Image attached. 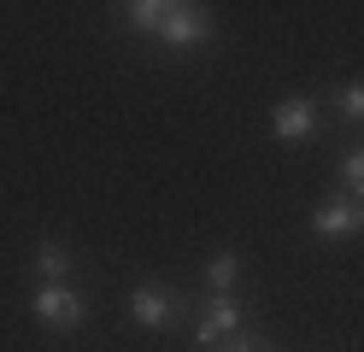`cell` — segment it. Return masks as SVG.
I'll return each instance as SVG.
<instances>
[{
    "label": "cell",
    "mask_w": 364,
    "mask_h": 352,
    "mask_svg": "<svg viewBox=\"0 0 364 352\" xmlns=\"http://www.w3.org/2000/svg\"><path fill=\"white\" fill-rule=\"evenodd\" d=\"M129 317L141 323V329H176L182 323V294L176 288H165V282H141V288L129 294Z\"/></svg>",
    "instance_id": "3"
},
{
    "label": "cell",
    "mask_w": 364,
    "mask_h": 352,
    "mask_svg": "<svg viewBox=\"0 0 364 352\" xmlns=\"http://www.w3.org/2000/svg\"><path fill=\"white\" fill-rule=\"evenodd\" d=\"M335 106H341V117H347V124H364V82H347L335 94Z\"/></svg>",
    "instance_id": "10"
},
{
    "label": "cell",
    "mask_w": 364,
    "mask_h": 352,
    "mask_svg": "<svg viewBox=\"0 0 364 352\" xmlns=\"http://www.w3.org/2000/svg\"><path fill=\"white\" fill-rule=\"evenodd\" d=\"M235 352H264V341H253V335H241V346Z\"/></svg>",
    "instance_id": "12"
},
{
    "label": "cell",
    "mask_w": 364,
    "mask_h": 352,
    "mask_svg": "<svg viewBox=\"0 0 364 352\" xmlns=\"http://www.w3.org/2000/svg\"><path fill=\"white\" fill-rule=\"evenodd\" d=\"M159 18H165V0H129V6H124V23H129V30H159Z\"/></svg>",
    "instance_id": "9"
},
{
    "label": "cell",
    "mask_w": 364,
    "mask_h": 352,
    "mask_svg": "<svg viewBox=\"0 0 364 352\" xmlns=\"http://www.w3.org/2000/svg\"><path fill=\"white\" fill-rule=\"evenodd\" d=\"M36 276L41 282H71V247L65 241H41L36 247Z\"/></svg>",
    "instance_id": "7"
},
{
    "label": "cell",
    "mask_w": 364,
    "mask_h": 352,
    "mask_svg": "<svg viewBox=\"0 0 364 352\" xmlns=\"http://www.w3.org/2000/svg\"><path fill=\"white\" fill-rule=\"evenodd\" d=\"M30 311H36L41 323H48V329L71 335V329H82L88 305H82V294L71 288V282H36V294H30Z\"/></svg>",
    "instance_id": "1"
},
{
    "label": "cell",
    "mask_w": 364,
    "mask_h": 352,
    "mask_svg": "<svg viewBox=\"0 0 364 352\" xmlns=\"http://www.w3.org/2000/svg\"><path fill=\"white\" fill-rule=\"evenodd\" d=\"M311 229L323 235V241H353V235L364 229V200H353V194H329L323 206L311 211Z\"/></svg>",
    "instance_id": "4"
},
{
    "label": "cell",
    "mask_w": 364,
    "mask_h": 352,
    "mask_svg": "<svg viewBox=\"0 0 364 352\" xmlns=\"http://www.w3.org/2000/svg\"><path fill=\"white\" fill-rule=\"evenodd\" d=\"M270 135L277 141H311L317 135V100H306V94L282 100L277 112H270Z\"/></svg>",
    "instance_id": "6"
},
{
    "label": "cell",
    "mask_w": 364,
    "mask_h": 352,
    "mask_svg": "<svg viewBox=\"0 0 364 352\" xmlns=\"http://www.w3.org/2000/svg\"><path fill=\"white\" fill-rule=\"evenodd\" d=\"M165 47H206L212 41V12L194 6V0H165V18L153 30Z\"/></svg>",
    "instance_id": "2"
},
{
    "label": "cell",
    "mask_w": 364,
    "mask_h": 352,
    "mask_svg": "<svg viewBox=\"0 0 364 352\" xmlns=\"http://www.w3.org/2000/svg\"><path fill=\"white\" fill-rule=\"evenodd\" d=\"M230 335H241V299L235 294H212V305L200 311V323H194V341L200 346H218V341H230Z\"/></svg>",
    "instance_id": "5"
},
{
    "label": "cell",
    "mask_w": 364,
    "mask_h": 352,
    "mask_svg": "<svg viewBox=\"0 0 364 352\" xmlns=\"http://www.w3.org/2000/svg\"><path fill=\"white\" fill-rule=\"evenodd\" d=\"M341 176H347V194H353V200H364V147H353V153H347Z\"/></svg>",
    "instance_id": "11"
},
{
    "label": "cell",
    "mask_w": 364,
    "mask_h": 352,
    "mask_svg": "<svg viewBox=\"0 0 364 352\" xmlns=\"http://www.w3.org/2000/svg\"><path fill=\"white\" fill-rule=\"evenodd\" d=\"M235 282H241V258L235 252H218L212 265H206V288L223 299V294H235Z\"/></svg>",
    "instance_id": "8"
}]
</instances>
